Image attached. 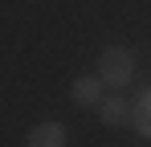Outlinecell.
<instances>
[{
  "instance_id": "obj_3",
  "label": "cell",
  "mask_w": 151,
  "mask_h": 147,
  "mask_svg": "<svg viewBox=\"0 0 151 147\" xmlns=\"http://www.w3.org/2000/svg\"><path fill=\"white\" fill-rule=\"evenodd\" d=\"M29 147H65V127L61 122H37L29 131Z\"/></svg>"
},
{
  "instance_id": "obj_4",
  "label": "cell",
  "mask_w": 151,
  "mask_h": 147,
  "mask_svg": "<svg viewBox=\"0 0 151 147\" xmlns=\"http://www.w3.org/2000/svg\"><path fill=\"white\" fill-rule=\"evenodd\" d=\"M70 94H74L78 106H98L102 102V78L94 74V78H78L74 86H70Z\"/></svg>"
},
{
  "instance_id": "obj_5",
  "label": "cell",
  "mask_w": 151,
  "mask_h": 147,
  "mask_svg": "<svg viewBox=\"0 0 151 147\" xmlns=\"http://www.w3.org/2000/svg\"><path fill=\"white\" fill-rule=\"evenodd\" d=\"M131 122H135V131L143 135V139H151V86L139 94V102H135V115H131Z\"/></svg>"
},
{
  "instance_id": "obj_1",
  "label": "cell",
  "mask_w": 151,
  "mask_h": 147,
  "mask_svg": "<svg viewBox=\"0 0 151 147\" xmlns=\"http://www.w3.org/2000/svg\"><path fill=\"white\" fill-rule=\"evenodd\" d=\"M98 78L110 90H127L131 78H135V53L123 49V45H106L102 57H98Z\"/></svg>"
},
{
  "instance_id": "obj_2",
  "label": "cell",
  "mask_w": 151,
  "mask_h": 147,
  "mask_svg": "<svg viewBox=\"0 0 151 147\" xmlns=\"http://www.w3.org/2000/svg\"><path fill=\"white\" fill-rule=\"evenodd\" d=\"M131 102H127L123 94H110V98H102L98 102V119L106 122V127H123V122H131Z\"/></svg>"
}]
</instances>
